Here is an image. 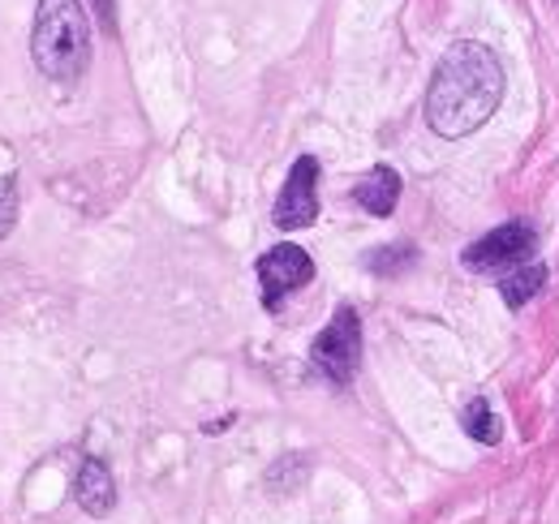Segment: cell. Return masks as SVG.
Returning <instances> with one entry per match:
<instances>
[{
    "label": "cell",
    "instance_id": "3",
    "mask_svg": "<svg viewBox=\"0 0 559 524\" xmlns=\"http://www.w3.org/2000/svg\"><path fill=\"white\" fill-rule=\"evenodd\" d=\"M310 357H314L319 374L332 379L336 388H345L353 374H357V361H361V319H357L353 306H341L336 319L319 331Z\"/></svg>",
    "mask_w": 559,
    "mask_h": 524
},
{
    "label": "cell",
    "instance_id": "8",
    "mask_svg": "<svg viewBox=\"0 0 559 524\" xmlns=\"http://www.w3.org/2000/svg\"><path fill=\"white\" fill-rule=\"evenodd\" d=\"M353 202H357L366 215L388 219V215L396 211V202H401V177H396L388 164L370 168V172H366V177L353 186Z\"/></svg>",
    "mask_w": 559,
    "mask_h": 524
},
{
    "label": "cell",
    "instance_id": "10",
    "mask_svg": "<svg viewBox=\"0 0 559 524\" xmlns=\"http://www.w3.org/2000/svg\"><path fill=\"white\" fill-rule=\"evenodd\" d=\"M465 434H469V439H478V443H487V448L503 439V421L495 417V408H490L483 395L465 404Z\"/></svg>",
    "mask_w": 559,
    "mask_h": 524
},
{
    "label": "cell",
    "instance_id": "5",
    "mask_svg": "<svg viewBox=\"0 0 559 524\" xmlns=\"http://www.w3.org/2000/svg\"><path fill=\"white\" fill-rule=\"evenodd\" d=\"M319 215V159L314 155H301L293 168H288V181L276 198V228L293 233V228H310Z\"/></svg>",
    "mask_w": 559,
    "mask_h": 524
},
{
    "label": "cell",
    "instance_id": "6",
    "mask_svg": "<svg viewBox=\"0 0 559 524\" xmlns=\"http://www.w3.org/2000/svg\"><path fill=\"white\" fill-rule=\"evenodd\" d=\"M310 275H314V262H310L306 250H297V246H276V250H267V254L259 259V293H263V306L276 314L288 293H297L301 284H310Z\"/></svg>",
    "mask_w": 559,
    "mask_h": 524
},
{
    "label": "cell",
    "instance_id": "9",
    "mask_svg": "<svg viewBox=\"0 0 559 524\" xmlns=\"http://www.w3.org/2000/svg\"><path fill=\"white\" fill-rule=\"evenodd\" d=\"M543 284H547V271H543V266H516V271L503 275L499 293H503V301H508L512 310H521L530 297H538Z\"/></svg>",
    "mask_w": 559,
    "mask_h": 524
},
{
    "label": "cell",
    "instance_id": "7",
    "mask_svg": "<svg viewBox=\"0 0 559 524\" xmlns=\"http://www.w3.org/2000/svg\"><path fill=\"white\" fill-rule=\"evenodd\" d=\"M73 499H78V508H82L86 516H95V521H104V516L112 512V503H117V486H112V473H108L104 460L86 456L82 464H78Z\"/></svg>",
    "mask_w": 559,
    "mask_h": 524
},
{
    "label": "cell",
    "instance_id": "2",
    "mask_svg": "<svg viewBox=\"0 0 559 524\" xmlns=\"http://www.w3.org/2000/svg\"><path fill=\"white\" fill-rule=\"evenodd\" d=\"M31 57L39 73L73 82L91 66V22L78 0H39L35 31H31Z\"/></svg>",
    "mask_w": 559,
    "mask_h": 524
},
{
    "label": "cell",
    "instance_id": "1",
    "mask_svg": "<svg viewBox=\"0 0 559 524\" xmlns=\"http://www.w3.org/2000/svg\"><path fill=\"white\" fill-rule=\"evenodd\" d=\"M503 99V66L487 44H452L426 91V121L439 138L483 130Z\"/></svg>",
    "mask_w": 559,
    "mask_h": 524
},
{
    "label": "cell",
    "instance_id": "11",
    "mask_svg": "<svg viewBox=\"0 0 559 524\" xmlns=\"http://www.w3.org/2000/svg\"><path fill=\"white\" fill-rule=\"evenodd\" d=\"M17 224V168L0 151V237H9Z\"/></svg>",
    "mask_w": 559,
    "mask_h": 524
},
{
    "label": "cell",
    "instance_id": "4",
    "mask_svg": "<svg viewBox=\"0 0 559 524\" xmlns=\"http://www.w3.org/2000/svg\"><path fill=\"white\" fill-rule=\"evenodd\" d=\"M534 246H538L534 228L516 219V224H503V228L487 233L478 246H469L465 250V266L483 271V275H508V271H516L521 262L534 254Z\"/></svg>",
    "mask_w": 559,
    "mask_h": 524
}]
</instances>
